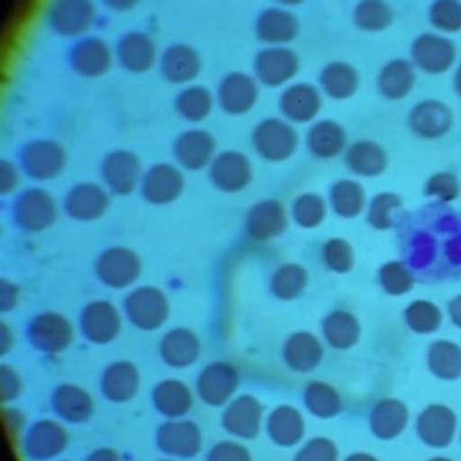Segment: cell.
<instances>
[{
    "instance_id": "cell-11",
    "label": "cell",
    "mask_w": 461,
    "mask_h": 461,
    "mask_svg": "<svg viewBox=\"0 0 461 461\" xmlns=\"http://www.w3.org/2000/svg\"><path fill=\"white\" fill-rule=\"evenodd\" d=\"M356 22L361 28L367 31H380L391 23V12L388 7L376 2L360 4L354 14Z\"/></svg>"
},
{
    "instance_id": "cell-3",
    "label": "cell",
    "mask_w": 461,
    "mask_h": 461,
    "mask_svg": "<svg viewBox=\"0 0 461 461\" xmlns=\"http://www.w3.org/2000/svg\"><path fill=\"white\" fill-rule=\"evenodd\" d=\"M413 69L403 60H394L386 65L380 76L382 93L393 100L405 96L413 86Z\"/></svg>"
},
{
    "instance_id": "cell-9",
    "label": "cell",
    "mask_w": 461,
    "mask_h": 461,
    "mask_svg": "<svg viewBox=\"0 0 461 461\" xmlns=\"http://www.w3.org/2000/svg\"><path fill=\"white\" fill-rule=\"evenodd\" d=\"M321 80L327 93L336 98L351 96L357 86L356 72L346 64L329 65Z\"/></svg>"
},
{
    "instance_id": "cell-2",
    "label": "cell",
    "mask_w": 461,
    "mask_h": 461,
    "mask_svg": "<svg viewBox=\"0 0 461 461\" xmlns=\"http://www.w3.org/2000/svg\"><path fill=\"white\" fill-rule=\"evenodd\" d=\"M282 108L287 117L294 121H310L319 111L320 97L311 86H294L284 95Z\"/></svg>"
},
{
    "instance_id": "cell-15",
    "label": "cell",
    "mask_w": 461,
    "mask_h": 461,
    "mask_svg": "<svg viewBox=\"0 0 461 461\" xmlns=\"http://www.w3.org/2000/svg\"><path fill=\"white\" fill-rule=\"evenodd\" d=\"M454 315L456 322L461 324V299L456 300L454 304Z\"/></svg>"
},
{
    "instance_id": "cell-14",
    "label": "cell",
    "mask_w": 461,
    "mask_h": 461,
    "mask_svg": "<svg viewBox=\"0 0 461 461\" xmlns=\"http://www.w3.org/2000/svg\"><path fill=\"white\" fill-rule=\"evenodd\" d=\"M458 14L454 7H450L447 4L440 3L432 7L431 19L435 24L440 27H454L458 22Z\"/></svg>"
},
{
    "instance_id": "cell-6",
    "label": "cell",
    "mask_w": 461,
    "mask_h": 461,
    "mask_svg": "<svg viewBox=\"0 0 461 461\" xmlns=\"http://www.w3.org/2000/svg\"><path fill=\"white\" fill-rule=\"evenodd\" d=\"M298 68L296 58L288 50H273L265 53L259 63V72L267 84L278 85L294 76Z\"/></svg>"
},
{
    "instance_id": "cell-10",
    "label": "cell",
    "mask_w": 461,
    "mask_h": 461,
    "mask_svg": "<svg viewBox=\"0 0 461 461\" xmlns=\"http://www.w3.org/2000/svg\"><path fill=\"white\" fill-rule=\"evenodd\" d=\"M298 24L291 14L283 11H270L263 16L262 32L266 39L288 41L294 39Z\"/></svg>"
},
{
    "instance_id": "cell-4",
    "label": "cell",
    "mask_w": 461,
    "mask_h": 461,
    "mask_svg": "<svg viewBox=\"0 0 461 461\" xmlns=\"http://www.w3.org/2000/svg\"><path fill=\"white\" fill-rule=\"evenodd\" d=\"M413 55L421 68L431 72L446 68L450 59L448 45L435 36H422L415 41Z\"/></svg>"
},
{
    "instance_id": "cell-8",
    "label": "cell",
    "mask_w": 461,
    "mask_h": 461,
    "mask_svg": "<svg viewBox=\"0 0 461 461\" xmlns=\"http://www.w3.org/2000/svg\"><path fill=\"white\" fill-rule=\"evenodd\" d=\"M411 126L423 137H436L447 127L446 111L434 102H425L414 109L411 117Z\"/></svg>"
},
{
    "instance_id": "cell-5",
    "label": "cell",
    "mask_w": 461,
    "mask_h": 461,
    "mask_svg": "<svg viewBox=\"0 0 461 461\" xmlns=\"http://www.w3.org/2000/svg\"><path fill=\"white\" fill-rule=\"evenodd\" d=\"M349 167L364 176H376L384 170V151L373 142H360L352 147L348 155Z\"/></svg>"
},
{
    "instance_id": "cell-12",
    "label": "cell",
    "mask_w": 461,
    "mask_h": 461,
    "mask_svg": "<svg viewBox=\"0 0 461 461\" xmlns=\"http://www.w3.org/2000/svg\"><path fill=\"white\" fill-rule=\"evenodd\" d=\"M333 202L341 213H356L360 208L362 191L357 184L343 181L337 184L332 191Z\"/></svg>"
},
{
    "instance_id": "cell-1",
    "label": "cell",
    "mask_w": 461,
    "mask_h": 461,
    "mask_svg": "<svg viewBox=\"0 0 461 461\" xmlns=\"http://www.w3.org/2000/svg\"><path fill=\"white\" fill-rule=\"evenodd\" d=\"M259 148L269 158L283 159L295 149L296 137L291 127L281 122L271 121L259 129Z\"/></svg>"
},
{
    "instance_id": "cell-13",
    "label": "cell",
    "mask_w": 461,
    "mask_h": 461,
    "mask_svg": "<svg viewBox=\"0 0 461 461\" xmlns=\"http://www.w3.org/2000/svg\"><path fill=\"white\" fill-rule=\"evenodd\" d=\"M296 215L304 224L317 223L322 215V202L316 196H303L296 204Z\"/></svg>"
},
{
    "instance_id": "cell-7",
    "label": "cell",
    "mask_w": 461,
    "mask_h": 461,
    "mask_svg": "<svg viewBox=\"0 0 461 461\" xmlns=\"http://www.w3.org/2000/svg\"><path fill=\"white\" fill-rule=\"evenodd\" d=\"M344 144V131L335 122H321L311 131V149L320 158H332L343 149Z\"/></svg>"
}]
</instances>
